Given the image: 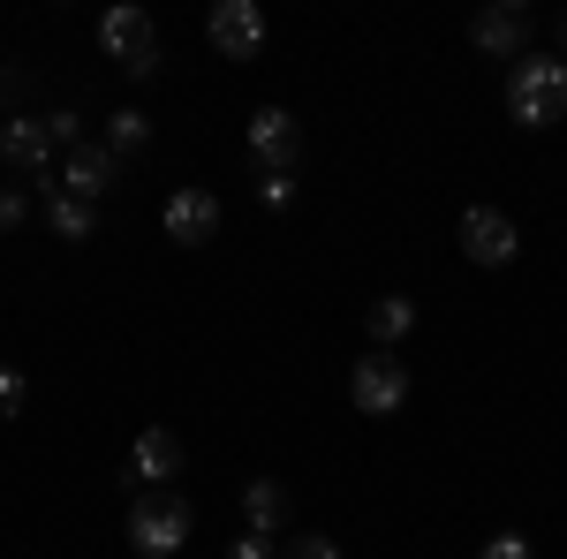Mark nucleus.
<instances>
[{
  "label": "nucleus",
  "instance_id": "f257e3e1",
  "mask_svg": "<svg viewBox=\"0 0 567 559\" xmlns=\"http://www.w3.org/2000/svg\"><path fill=\"white\" fill-rule=\"evenodd\" d=\"M507 114L523 130H553L567 114V61H545V53H523L507 69Z\"/></svg>",
  "mask_w": 567,
  "mask_h": 559
},
{
  "label": "nucleus",
  "instance_id": "f03ea898",
  "mask_svg": "<svg viewBox=\"0 0 567 559\" xmlns=\"http://www.w3.org/2000/svg\"><path fill=\"white\" fill-rule=\"evenodd\" d=\"M189 529H197V515H189V499H182V491H136L130 545L144 559H175L182 545H189Z\"/></svg>",
  "mask_w": 567,
  "mask_h": 559
},
{
  "label": "nucleus",
  "instance_id": "7ed1b4c3",
  "mask_svg": "<svg viewBox=\"0 0 567 559\" xmlns=\"http://www.w3.org/2000/svg\"><path fill=\"white\" fill-rule=\"evenodd\" d=\"M99 45H106L130 76H152V69H159V31H152V15H144V8H130V0L99 15Z\"/></svg>",
  "mask_w": 567,
  "mask_h": 559
},
{
  "label": "nucleus",
  "instance_id": "20e7f679",
  "mask_svg": "<svg viewBox=\"0 0 567 559\" xmlns=\"http://www.w3.org/2000/svg\"><path fill=\"white\" fill-rule=\"evenodd\" d=\"M205 39L219 45V61H258L265 53V8L258 0H219L205 15Z\"/></svg>",
  "mask_w": 567,
  "mask_h": 559
},
{
  "label": "nucleus",
  "instance_id": "39448f33",
  "mask_svg": "<svg viewBox=\"0 0 567 559\" xmlns=\"http://www.w3.org/2000/svg\"><path fill=\"white\" fill-rule=\"evenodd\" d=\"M515 250H523V235H515L507 213H492V205H470V213H462V258L470 265L499 272V265H515Z\"/></svg>",
  "mask_w": 567,
  "mask_h": 559
},
{
  "label": "nucleus",
  "instance_id": "423d86ee",
  "mask_svg": "<svg viewBox=\"0 0 567 559\" xmlns=\"http://www.w3.org/2000/svg\"><path fill=\"white\" fill-rule=\"evenodd\" d=\"M250 159H258V174H296L303 130H296L288 106H258V114H250Z\"/></svg>",
  "mask_w": 567,
  "mask_h": 559
},
{
  "label": "nucleus",
  "instance_id": "0eeeda50",
  "mask_svg": "<svg viewBox=\"0 0 567 559\" xmlns=\"http://www.w3.org/2000/svg\"><path fill=\"white\" fill-rule=\"evenodd\" d=\"M349 401L363 408V416H393V408L409 401V363H393L386 348H379V355H363V363H355V379H349Z\"/></svg>",
  "mask_w": 567,
  "mask_h": 559
},
{
  "label": "nucleus",
  "instance_id": "6e6552de",
  "mask_svg": "<svg viewBox=\"0 0 567 559\" xmlns=\"http://www.w3.org/2000/svg\"><path fill=\"white\" fill-rule=\"evenodd\" d=\"M213 235H219V197L213 189H175V197H167V242L197 250V242H213Z\"/></svg>",
  "mask_w": 567,
  "mask_h": 559
},
{
  "label": "nucleus",
  "instance_id": "1a4fd4ad",
  "mask_svg": "<svg viewBox=\"0 0 567 559\" xmlns=\"http://www.w3.org/2000/svg\"><path fill=\"white\" fill-rule=\"evenodd\" d=\"M182 476V438L167 424H144V438L130 446V476L122 484H175Z\"/></svg>",
  "mask_w": 567,
  "mask_h": 559
},
{
  "label": "nucleus",
  "instance_id": "9d476101",
  "mask_svg": "<svg viewBox=\"0 0 567 559\" xmlns=\"http://www.w3.org/2000/svg\"><path fill=\"white\" fill-rule=\"evenodd\" d=\"M114 167H122V159H114L106 144H76V152L61 159V189H69V197H84V205H99V197L114 189Z\"/></svg>",
  "mask_w": 567,
  "mask_h": 559
},
{
  "label": "nucleus",
  "instance_id": "9b49d317",
  "mask_svg": "<svg viewBox=\"0 0 567 559\" xmlns=\"http://www.w3.org/2000/svg\"><path fill=\"white\" fill-rule=\"evenodd\" d=\"M470 39H477L484 53H499V61H523V45H529V15L499 0V8H484L477 23H470Z\"/></svg>",
  "mask_w": 567,
  "mask_h": 559
},
{
  "label": "nucleus",
  "instance_id": "f8f14e48",
  "mask_svg": "<svg viewBox=\"0 0 567 559\" xmlns=\"http://www.w3.org/2000/svg\"><path fill=\"white\" fill-rule=\"evenodd\" d=\"M0 159H16L23 174H39L45 159H53V136H45V122H31V114L0 122Z\"/></svg>",
  "mask_w": 567,
  "mask_h": 559
},
{
  "label": "nucleus",
  "instance_id": "ddd939ff",
  "mask_svg": "<svg viewBox=\"0 0 567 559\" xmlns=\"http://www.w3.org/2000/svg\"><path fill=\"white\" fill-rule=\"evenodd\" d=\"M243 521H250L258 537H272V529L288 521V491H280L272 476H258V484H243Z\"/></svg>",
  "mask_w": 567,
  "mask_h": 559
},
{
  "label": "nucleus",
  "instance_id": "4468645a",
  "mask_svg": "<svg viewBox=\"0 0 567 559\" xmlns=\"http://www.w3.org/2000/svg\"><path fill=\"white\" fill-rule=\"evenodd\" d=\"M45 219H53V235H61V242H91V235H99V205H84V197H69V189H53V205H45Z\"/></svg>",
  "mask_w": 567,
  "mask_h": 559
},
{
  "label": "nucleus",
  "instance_id": "2eb2a0df",
  "mask_svg": "<svg viewBox=\"0 0 567 559\" xmlns=\"http://www.w3.org/2000/svg\"><path fill=\"white\" fill-rule=\"evenodd\" d=\"M363 325H371V341L393 355V341H409V325H416V302H409V296H379Z\"/></svg>",
  "mask_w": 567,
  "mask_h": 559
},
{
  "label": "nucleus",
  "instance_id": "dca6fc26",
  "mask_svg": "<svg viewBox=\"0 0 567 559\" xmlns=\"http://www.w3.org/2000/svg\"><path fill=\"white\" fill-rule=\"evenodd\" d=\"M144 144H152V122H144V114H136V106H122V114H114V122H106V152H114V159H122V152H144Z\"/></svg>",
  "mask_w": 567,
  "mask_h": 559
},
{
  "label": "nucleus",
  "instance_id": "f3484780",
  "mask_svg": "<svg viewBox=\"0 0 567 559\" xmlns=\"http://www.w3.org/2000/svg\"><path fill=\"white\" fill-rule=\"evenodd\" d=\"M258 197L272 213H288V205H296V174H258Z\"/></svg>",
  "mask_w": 567,
  "mask_h": 559
},
{
  "label": "nucleus",
  "instance_id": "a211bd4d",
  "mask_svg": "<svg viewBox=\"0 0 567 559\" xmlns=\"http://www.w3.org/2000/svg\"><path fill=\"white\" fill-rule=\"evenodd\" d=\"M484 559H529V537L523 529H499V537L484 545Z\"/></svg>",
  "mask_w": 567,
  "mask_h": 559
},
{
  "label": "nucleus",
  "instance_id": "6ab92c4d",
  "mask_svg": "<svg viewBox=\"0 0 567 559\" xmlns=\"http://www.w3.org/2000/svg\"><path fill=\"white\" fill-rule=\"evenodd\" d=\"M227 559H272V537H258V529H243V537L227 545Z\"/></svg>",
  "mask_w": 567,
  "mask_h": 559
},
{
  "label": "nucleus",
  "instance_id": "aec40b11",
  "mask_svg": "<svg viewBox=\"0 0 567 559\" xmlns=\"http://www.w3.org/2000/svg\"><path fill=\"white\" fill-rule=\"evenodd\" d=\"M0 408H8V416L23 408V371H16V363H0Z\"/></svg>",
  "mask_w": 567,
  "mask_h": 559
},
{
  "label": "nucleus",
  "instance_id": "412c9836",
  "mask_svg": "<svg viewBox=\"0 0 567 559\" xmlns=\"http://www.w3.org/2000/svg\"><path fill=\"white\" fill-rule=\"evenodd\" d=\"M45 136H53V152H76V114H45Z\"/></svg>",
  "mask_w": 567,
  "mask_h": 559
},
{
  "label": "nucleus",
  "instance_id": "4be33fe9",
  "mask_svg": "<svg viewBox=\"0 0 567 559\" xmlns=\"http://www.w3.org/2000/svg\"><path fill=\"white\" fill-rule=\"evenodd\" d=\"M288 559H341V545H333V537H303Z\"/></svg>",
  "mask_w": 567,
  "mask_h": 559
},
{
  "label": "nucleus",
  "instance_id": "5701e85b",
  "mask_svg": "<svg viewBox=\"0 0 567 559\" xmlns=\"http://www.w3.org/2000/svg\"><path fill=\"white\" fill-rule=\"evenodd\" d=\"M31 213V205H23V197H16V189H8V197H0V227H16V219Z\"/></svg>",
  "mask_w": 567,
  "mask_h": 559
},
{
  "label": "nucleus",
  "instance_id": "b1692460",
  "mask_svg": "<svg viewBox=\"0 0 567 559\" xmlns=\"http://www.w3.org/2000/svg\"><path fill=\"white\" fill-rule=\"evenodd\" d=\"M560 45H567V23H560Z\"/></svg>",
  "mask_w": 567,
  "mask_h": 559
}]
</instances>
